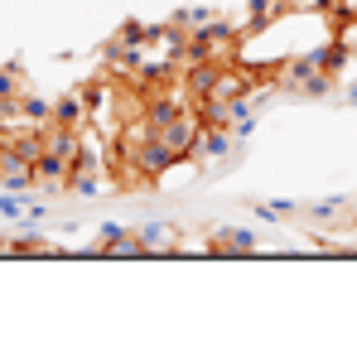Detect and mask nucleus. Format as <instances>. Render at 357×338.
<instances>
[{"label": "nucleus", "mask_w": 357, "mask_h": 338, "mask_svg": "<svg viewBox=\"0 0 357 338\" xmlns=\"http://www.w3.org/2000/svg\"><path fill=\"white\" fill-rule=\"evenodd\" d=\"M155 135H160L174 155H193V145H198V135H203V116L193 112V107H183V112H178L169 126H160Z\"/></svg>", "instance_id": "nucleus-1"}, {"label": "nucleus", "mask_w": 357, "mask_h": 338, "mask_svg": "<svg viewBox=\"0 0 357 338\" xmlns=\"http://www.w3.org/2000/svg\"><path fill=\"white\" fill-rule=\"evenodd\" d=\"M280 5H285V15H299V10L304 15H328V0H280Z\"/></svg>", "instance_id": "nucleus-6"}, {"label": "nucleus", "mask_w": 357, "mask_h": 338, "mask_svg": "<svg viewBox=\"0 0 357 338\" xmlns=\"http://www.w3.org/2000/svg\"><path fill=\"white\" fill-rule=\"evenodd\" d=\"M232 150V126H203V135H198V145H193V155H208V160H222Z\"/></svg>", "instance_id": "nucleus-5"}, {"label": "nucleus", "mask_w": 357, "mask_h": 338, "mask_svg": "<svg viewBox=\"0 0 357 338\" xmlns=\"http://www.w3.org/2000/svg\"><path fill=\"white\" fill-rule=\"evenodd\" d=\"M54 121H59V126H73V131H82V126L92 121V116H87V97H82V92L59 97V102H54Z\"/></svg>", "instance_id": "nucleus-4"}, {"label": "nucleus", "mask_w": 357, "mask_h": 338, "mask_svg": "<svg viewBox=\"0 0 357 338\" xmlns=\"http://www.w3.org/2000/svg\"><path fill=\"white\" fill-rule=\"evenodd\" d=\"M135 237H140L145 256H169V251H178V242H183L169 223H145V227H135Z\"/></svg>", "instance_id": "nucleus-3"}, {"label": "nucleus", "mask_w": 357, "mask_h": 338, "mask_svg": "<svg viewBox=\"0 0 357 338\" xmlns=\"http://www.w3.org/2000/svg\"><path fill=\"white\" fill-rule=\"evenodd\" d=\"M0 189H15V193L34 189V160H24L10 140H5V155H0Z\"/></svg>", "instance_id": "nucleus-2"}, {"label": "nucleus", "mask_w": 357, "mask_h": 338, "mask_svg": "<svg viewBox=\"0 0 357 338\" xmlns=\"http://www.w3.org/2000/svg\"><path fill=\"white\" fill-rule=\"evenodd\" d=\"M261 218H299V203H256Z\"/></svg>", "instance_id": "nucleus-7"}]
</instances>
